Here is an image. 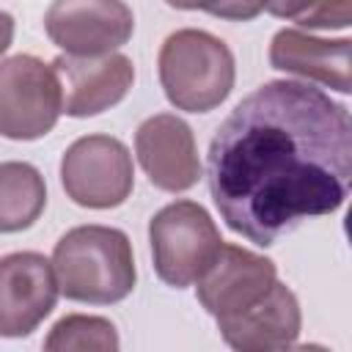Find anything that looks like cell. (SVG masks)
Returning a JSON list of instances; mask_svg holds the SVG:
<instances>
[{"mask_svg": "<svg viewBox=\"0 0 352 352\" xmlns=\"http://www.w3.org/2000/svg\"><path fill=\"white\" fill-rule=\"evenodd\" d=\"M60 118V85L50 63L36 55L0 60V135L38 140Z\"/></svg>", "mask_w": 352, "mask_h": 352, "instance_id": "cell-6", "label": "cell"}, {"mask_svg": "<svg viewBox=\"0 0 352 352\" xmlns=\"http://www.w3.org/2000/svg\"><path fill=\"white\" fill-rule=\"evenodd\" d=\"M206 182L226 226L261 248L338 212L352 184L346 104L302 80L258 85L217 126Z\"/></svg>", "mask_w": 352, "mask_h": 352, "instance_id": "cell-1", "label": "cell"}, {"mask_svg": "<svg viewBox=\"0 0 352 352\" xmlns=\"http://www.w3.org/2000/svg\"><path fill=\"white\" fill-rule=\"evenodd\" d=\"M264 11L294 19L305 28H346L352 22V3H267Z\"/></svg>", "mask_w": 352, "mask_h": 352, "instance_id": "cell-16", "label": "cell"}, {"mask_svg": "<svg viewBox=\"0 0 352 352\" xmlns=\"http://www.w3.org/2000/svg\"><path fill=\"white\" fill-rule=\"evenodd\" d=\"M275 280L278 267L272 258L242 245L223 242L214 264L198 280L195 294L214 319H231L253 308L275 286Z\"/></svg>", "mask_w": 352, "mask_h": 352, "instance_id": "cell-9", "label": "cell"}, {"mask_svg": "<svg viewBox=\"0 0 352 352\" xmlns=\"http://www.w3.org/2000/svg\"><path fill=\"white\" fill-rule=\"evenodd\" d=\"M148 242L157 278L173 289L198 283L223 248L212 214L190 198L162 206L148 220Z\"/></svg>", "mask_w": 352, "mask_h": 352, "instance_id": "cell-4", "label": "cell"}, {"mask_svg": "<svg viewBox=\"0 0 352 352\" xmlns=\"http://www.w3.org/2000/svg\"><path fill=\"white\" fill-rule=\"evenodd\" d=\"M135 154L148 182L165 192H184L201 179L198 146L190 124L173 113L148 116L135 132Z\"/></svg>", "mask_w": 352, "mask_h": 352, "instance_id": "cell-11", "label": "cell"}, {"mask_svg": "<svg viewBox=\"0 0 352 352\" xmlns=\"http://www.w3.org/2000/svg\"><path fill=\"white\" fill-rule=\"evenodd\" d=\"M41 352H121V341L110 319L66 314L47 333Z\"/></svg>", "mask_w": 352, "mask_h": 352, "instance_id": "cell-15", "label": "cell"}, {"mask_svg": "<svg viewBox=\"0 0 352 352\" xmlns=\"http://www.w3.org/2000/svg\"><path fill=\"white\" fill-rule=\"evenodd\" d=\"M47 206V184L30 162H0V234L30 228Z\"/></svg>", "mask_w": 352, "mask_h": 352, "instance_id": "cell-14", "label": "cell"}, {"mask_svg": "<svg viewBox=\"0 0 352 352\" xmlns=\"http://www.w3.org/2000/svg\"><path fill=\"white\" fill-rule=\"evenodd\" d=\"M283 352H330V349L322 346V344H297V346H289Z\"/></svg>", "mask_w": 352, "mask_h": 352, "instance_id": "cell-19", "label": "cell"}, {"mask_svg": "<svg viewBox=\"0 0 352 352\" xmlns=\"http://www.w3.org/2000/svg\"><path fill=\"white\" fill-rule=\"evenodd\" d=\"M52 270L58 292L88 305L121 302L138 280L129 236L121 228L96 223L77 226L55 242Z\"/></svg>", "mask_w": 352, "mask_h": 352, "instance_id": "cell-2", "label": "cell"}, {"mask_svg": "<svg viewBox=\"0 0 352 352\" xmlns=\"http://www.w3.org/2000/svg\"><path fill=\"white\" fill-rule=\"evenodd\" d=\"M60 184L77 206H121L135 187L132 154L113 135L77 138L60 157Z\"/></svg>", "mask_w": 352, "mask_h": 352, "instance_id": "cell-5", "label": "cell"}, {"mask_svg": "<svg viewBox=\"0 0 352 352\" xmlns=\"http://www.w3.org/2000/svg\"><path fill=\"white\" fill-rule=\"evenodd\" d=\"M187 8H201V11L231 16V19H250L258 11H264V3H226V6H187Z\"/></svg>", "mask_w": 352, "mask_h": 352, "instance_id": "cell-17", "label": "cell"}, {"mask_svg": "<svg viewBox=\"0 0 352 352\" xmlns=\"http://www.w3.org/2000/svg\"><path fill=\"white\" fill-rule=\"evenodd\" d=\"M352 41L319 38L300 28H280L270 41V66L286 74H297L305 82H319L338 94L352 91Z\"/></svg>", "mask_w": 352, "mask_h": 352, "instance_id": "cell-13", "label": "cell"}, {"mask_svg": "<svg viewBox=\"0 0 352 352\" xmlns=\"http://www.w3.org/2000/svg\"><path fill=\"white\" fill-rule=\"evenodd\" d=\"M14 41V16L8 11H0V55L11 47Z\"/></svg>", "mask_w": 352, "mask_h": 352, "instance_id": "cell-18", "label": "cell"}, {"mask_svg": "<svg viewBox=\"0 0 352 352\" xmlns=\"http://www.w3.org/2000/svg\"><path fill=\"white\" fill-rule=\"evenodd\" d=\"M217 330L234 352H283L294 346L302 330V311L294 292L275 280L253 308L231 319H217Z\"/></svg>", "mask_w": 352, "mask_h": 352, "instance_id": "cell-12", "label": "cell"}, {"mask_svg": "<svg viewBox=\"0 0 352 352\" xmlns=\"http://www.w3.org/2000/svg\"><path fill=\"white\" fill-rule=\"evenodd\" d=\"M50 66L60 85V113L72 118H88L116 107L135 82V63L121 52L102 58L58 55Z\"/></svg>", "mask_w": 352, "mask_h": 352, "instance_id": "cell-10", "label": "cell"}, {"mask_svg": "<svg viewBox=\"0 0 352 352\" xmlns=\"http://www.w3.org/2000/svg\"><path fill=\"white\" fill-rule=\"evenodd\" d=\"M52 261L36 250H16L0 258V336H30L58 302Z\"/></svg>", "mask_w": 352, "mask_h": 352, "instance_id": "cell-8", "label": "cell"}, {"mask_svg": "<svg viewBox=\"0 0 352 352\" xmlns=\"http://www.w3.org/2000/svg\"><path fill=\"white\" fill-rule=\"evenodd\" d=\"M160 85L176 110L209 113L220 107L236 80V63L228 44L209 30H173L157 58Z\"/></svg>", "mask_w": 352, "mask_h": 352, "instance_id": "cell-3", "label": "cell"}, {"mask_svg": "<svg viewBox=\"0 0 352 352\" xmlns=\"http://www.w3.org/2000/svg\"><path fill=\"white\" fill-rule=\"evenodd\" d=\"M44 30L72 58H102L132 38L135 14L121 0H55Z\"/></svg>", "mask_w": 352, "mask_h": 352, "instance_id": "cell-7", "label": "cell"}]
</instances>
